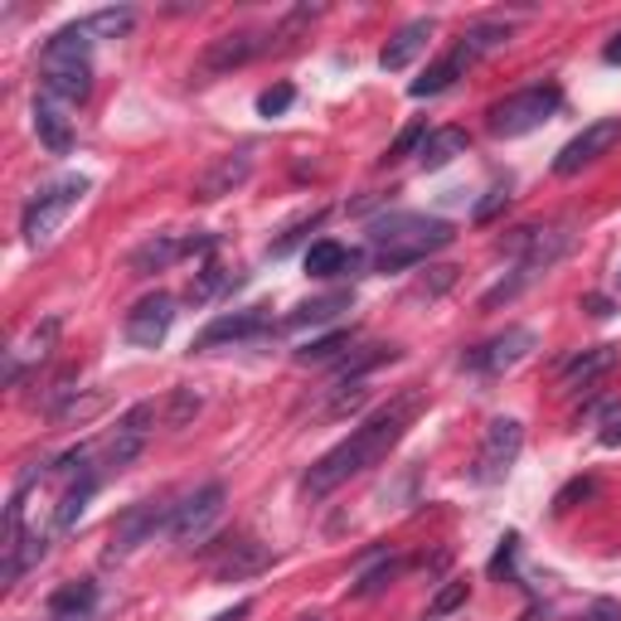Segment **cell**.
<instances>
[{
  "label": "cell",
  "mask_w": 621,
  "mask_h": 621,
  "mask_svg": "<svg viewBox=\"0 0 621 621\" xmlns=\"http://www.w3.org/2000/svg\"><path fill=\"white\" fill-rule=\"evenodd\" d=\"M428 408V393L422 389H403L393 403H384L374 418L364 422V428H354L345 442H335L330 452L315 461V467L301 475V491H307L311 500H321L330 491H340L345 481H354V475L374 471L379 461H384L393 447H399L408 438V428H413V418Z\"/></svg>",
  "instance_id": "obj_1"
},
{
  "label": "cell",
  "mask_w": 621,
  "mask_h": 621,
  "mask_svg": "<svg viewBox=\"0 0 621 621\" xmlns=\"http://www.w3.org/2000/svg\"><path fill=\"white\" fill-rule=\"evenodd\" d=\"M457 238V229L447 219L428 214H384L369 223V248H374V272H403L428 262L438 248H447Z\"/></svg>",
  "instance_id": "obj_2"
},
{
  "label": "cell",
  "mask_w": 621,
  "mask_h": 621,
  "mask_svg": "<svg viewBox=\"0 0 621 621\" xmlns=\"http://www.w3.org/2000/svg\"><path fill=\"white\" fill-rule=\"evenodd\" d=\"M39 88L63 108H78L92 92V34L83 24H63L49 34L44 54H39Z\"/></svg>",
  "instance_id": "obj_3"
},
{
  "label": "cell",
  "mask_w": 621,
  "mask_h": 621,
  "mask_svg": "<svg viewBox=\"0 0 621 621\" xmlns=\"http://www.w3.org/2000/svg\"><path fill=\"white\" fill-rule=\"evenodd\" d=\"M88 190H92L88 176H59V180H49L44 190H34L30 204H24V214H20L24 248H49L54 243V233L69 223V214L83 204Z\"/></svg>",
  "instance_id": "obj_4"
},
{
  "label": "cell",
  "mask_w": 621,
  "mask_h": 621,
  "mask_svg": "<svg viewBox=\"0 0 621 621\" xmlns=\"http://www.w3.org/2000/svg\"><path fill=\"white\" fill-rule=\"evenodd\" d=\"M559 108H563V92L553 83H534V88H520V92H510V98L491 102L485 127H491L495 137H524V131L544 127Z\"/></svg>",
  "instance_id": "obj_5"
},
{
  "label": "cell",
  "mask_w": 621,
  "mask_h": 621,
  "mask_svg": "<svg viewBox=\"0 0 621 621\" xmlns=\"http://www.w3.org/2000/svg\"><path fill=\"white\" fill-rule=\"evenodd\" d=\"M170 520H176V505H170V500H141V505L122 510L112 520V534H108V549H102V563H122L141 544H151L156 534H170Z\"/></svg>",
  "instance_id": "obj_6"
},
{
  "label": "cell",
  "mask_w": 621,
  "mask_h": 621,
  "mask_svg": "<svg viewBox=\"0 0 621 621\" xmlns=\"http://www.w3.org/2000/svg\"><path fill=\"white\" fill-rule=\"evenodd\" d=\"M520 447H524V422L520 418H491L485 432H481V452H475V461H471V475L481 485L505 481V471L514 467Z\"/></svg>",
  "instance_id": "obj_7"
},
{
  "label": "cell",
  "mask_w": 621,
  "mask_h": 621,
  "mask_svg": "<svg viewBox=\"0 0 621 621\" xmlns=\"http://www.w3.org/2000/svg\"><path fill=\"white\" fill-rule=\"evenodd\" d=\"M151 428H156V403H131L127 413L117 418L108 447H102V475H108V471H127L131 461L147 452Z\"/></svg>",
  "instance_id": "obj_8"
},
{
  "label": "cell",
  "mask_w": 621,
  "mask_h": 621,
  "mask_svg": "<svg viewBox=\"0 0 621 621\" xmlns=\"http://www.w3.org/2000/svg\"><path fill=\"white\" fill-rule=\"evenodd\" d=\"M534 345H539V335L530 325H510V330L485 340V345L461 354V369H471V374H505V369H514L520 360H530Z\"/></svg>",
  "instance_id": "obj_9"
},
{
  "label": "cell",
  "mask_w": 621,
  "mask_h": 621,
  "mask_svg": "<svg viewBox=\"0 0 621 621\" xmlns=\"http://www.w3.org/2000/svg\"><path fill=\"white\" fill-rule=\"evenodd\" d=\"M219 238L214 233H200V238H176V233H156L147 238L141 248H131V258H127V268L131 277H156V272H166V268H176L180 258H194V253H209Z\"/></svg>",
  "instance_id": "obj_10"
},
{
  "label": "cell",
  "mask_w": 621,
  "mask_h": 621,
  "mask_svg": "<svg viewBox=\"0 0 621 621\" xmlns=\"http://www.w3.org/2000/svg\"><path fill=\"white\" fill-rule=\"evenodd\" d=\"M223 500H229L223 481H209L194 495H184L176 505V520H170V539H176V544H200V539L214 530V520L223 514Z\"/></svg>",
  "instance_id": "obj_11"
},
{
  "label": "cell",
  "mask_w": 621,
  "mask_h": 621,
  "mask_svg": "<svg viewBox=\"0 0 621 621\" xmlns=\"http://www.w3.org/2000/svg\"><path fill=\"white\" fill-rule=\"evenodd\" d=\"M617 141H621V117H602V122H588L559 156H553V176H578L583 166L602 161V156L612 151Z\"/></svg>",
  "instance_id": "obj_12"
},
{
  "label": "cell",
  "mask_w": 621,
  "mask_h": 621,
  "mask_svg": "<svg viewBox=\"0 0 621 621\" xmlns=\"http://www.w3.org/2000/svg\"><path fill=\"white\" fill-rule=\"evenodd\" d=\"M170 325H176V297H170V292H151V297H141L137 307L127 311L122 335L131 340V345H141V350H156V345H166Z\"/></svg>",
  "instance_id": "obj_13"
},
{
  "label": "cell",
  "mask_w": 621,
  "mask_h": 621,
  "mask_svg": "<svg viewBox=\"0 0 621 621\" xmlns=\"http://www.w3.org/2000/svg\"><path fill=\"white\" fill-rule=\"evenodd\" d=\"M272 330V315L262 311V307H248V311H229V315H214L200 335H194V354H204V350H219V345H243V340H258V335H268Z\"/></svg>",
  "instance_id": "obj_14"
},
{
  "label": "cell",
  "mask_w": 621,
  "mask_h": 621,
  "mask_svg": "<svg viewBox=\"0 0 621 621\" xmlns=\"http://www.w3.org/2000/svg\"><path fill=\"white\" fill-rule=\"evenodd\" d=\"M268 49H272V39H258V34H248V30L219 34V39H209V44H204L200 73H204V78L233 73V69H243V63H253L258 54H268Z\"/></svg>",
  "instance_id": "obj_15"
},
{
  "label": "cell",
  "mask_w": 621,
  "mask_h": 621,
  "mask_svg": "<svg viewBox=\"0 0 621 621\" xmlns=\"http://www.w3.org/2000/svg\"><path fill=\"white\" fill-rule=\"evenodd\" d=\"M253 151H258V147H238V151H229V156H219V161L209 166L200 180H194V200H200V204H214V200H223V194L243 190L248 176H253Z\"/></svg>",
  "instance_id": "obj_16"
},
{
  "label": "cell",
  "mask_w": 621,
  "mask_h": 621,
  "mask_svg": "<svg viewBox=\"0 0 621 621\" xmlns=\"http://www.w3.org/2000/svg\"><path fill=\"white\" fill-rule=\"evenodd\" d=\"M272 568V549L262 539L243 534V539H229V549L214 559V578L219 583H243V578H258Z\"/></svg>",
  "instance_id": "obj_17"
},
{
  "label": "cell",
  "mask_w": 621,
  "mask_h": 621,
  "mask_svg": "<svg viewBox=\"0 0 621 621\" xmlns=\"http://www.w3.org/2000/svg\"><path fill=\"white\" fill-rule=\"evenodd\" d=\"M617 360H621L617 345H592V350H583L578 360L563 364V389H568V393H588L602 374H612Z\"/></svg>",
  "instance_id": "obj_18"
},
{
  "label": "cell",
  "mask_w": 621,
  "mask_h": 621,
  "mask_svg": "<svg viewBox=\"0 0 621 621\" xmlns=\"http://www.w3.org/2000/svg\"><path fill=\"white\" fill-rule=\"evenodd\" d=\"M428 39H432V20H408L399 34L389 39L384 49H379V69L384 73H399V69H408L422 49H428Z\"/></svg>",
  "instance_id": "obj_19"
},
{
  "label": "cell",
  "mask_w": 621,
  "mask_h": 621,
  "mask_svg": "<svg viewBox=\"0 0 621 621\" xmlns=\"http://www.w3.org/2000/svg\"><path fill=\"white\" fill-rule=\"evenodd\" d=\"M98 485H102V471H83V475H73L69 481V491L59 495V510H54V524H49V534H69L78 520H83V510H88V500L98 495Z\"/></svg>",
  "instance_id": "obj_20"
},
{
  "label": "cell",
  "mask_w": 621,
  "mask_h": 621,
  "mask_svg": "<svg viewBox=\"0 0 621 621\" xmlns=\"http://www.w3.org/2000/svg\"><path fill=\"white\" fill-rule=\"evenodd\" d=\"M471 63H475V54H471L467 44H457L452 54H442V59L432 63V69L422 73V78H418V83L408 88V92H413V98H438V92H447V88L457 83V78H467V69H471Z\"/></svg>",
  "instance_id": "obj_21"
},
{
  "label": "cell",
  "mask_w": 621,
  "mask_h": 621,
  "mask_svg": "<svg viewBox=\"0 0 621 621\" xmlns=\"http://www.w3.org/2000/svg\"><path fill=\"white\" fill-rule=\"evenodd\" d=\"M34 131L54 156H69L73 151V122L63 117V102L54 98H34Z\"/></svg>",
  "instance_id": "obj_22"
},
{
  "label": "cell",
  "mask_w": 621,
  "mask_h": 621,
  "mask_svg": "<svg viewBox=\"0 0 621 621\" xmlns=\"http://www.w3.org/2000/svg\"><path fill=\"white\" fill-rule=\"evenodd\" d=\"M399 354H403L399 345H364V350H350L345 360H335V379H330V389H340V384H364L369 369L393 364Z\"/></svg>",
  "instance_id": "obj_23"
},
{
  "label": "cell",
  "mask_w": 621,
  "mask_h": 621,
  "mask_svg": "<svg viewBox=\"0 0 621 621\" xmlns=\"http://www.w3.org/2000/svg\"><path fill=\"white\" fill-rule=\"evenodd\" d=\"M360 253H350L345 243H335V238H321V243L307 248V277H321V282H330V277L340 272H354L360 268Z\"/></svg>",
  "instance_id": "obj_24"
},
{
  "label": "cell",
  "mask_w": 621,
  "mask_h": 621,
  "mask_svg": "<svg viewBox=\"0 0 621 621\" xmlns=\"http://www.w3.org/2000/svg\"><path fill=\"white\" fill-rule=\"evenodd\" d=\"M467 147H471V137L461 127H438V131H428V141H422L418 166L422 170H442V166H452L457 156H467Z\"/></svg>",
  "instance_id": "obj_25"
},
{
  "label": "cell",
  "mask_w": 621,
  "mask_h": 621,
  "mask_svg": "<svg viewBox=\"0 0 621 621\" xmlns=\"http://www.w3.org/2000/svg\"><path fill=\"white\" fill-rule=\"evenodd\" d=\"M350 292H330V297H315V301H301V307L287 315V330H301V325H325V321H335L340 311H350Z\"/></svg>",
  "instance_id": "obj_26"
},
{
  "label": "cell",
  "mask_w": 621,
  "mask_h": 621,
  "mask_svg": "<svg viewBox=\"0 0 621 621\" xmlns=\"http://www.w3.org/2000/svg\"><path fill=\"white\" fill-rule=\"evenodd\" d=\"M92 607H98V583H63L49 592V617H92Z\"/></svg>",
  "instance_id": "obj_27"
},
{
  "label": "cell",
  "mask_w": 621,
  "mask_h": 621,
  "mask_svg": "<svg viewBox=\"0 0 621 621\" xmlns=\"http://www.w3.org/2000/svg\"><path fill=\"white\" fill-rule=\"evenodd\" d=\"M92 39H127L137 30V10L131 6H108V10H92L88 20H78Z\"/></svg>",
  "instance_id": "obj_28"
},
{
  "label": "cell",
  "mask_w": 621,
  "mask_h": 621,
  "mask_svg": "<svg viewBox=\"0 0 621 621\" xmlns=\"http://www.w3.org/2000/svg\"><path fill=\"white\" fill-rule=\"evenodd\" d=\"M350 345H354V330L350 325H335L330 335L307 340V345L297 350V364H335L340 350H350Z\"/></svg>",
  "instance_id": "obj_29"
},
{
  "label": "cell",
  "mask_w": 621,
  "mask_h": 621,
  "mask_svg": "<svg viewBox=\"0 0 621 621\" xmlns=\"http://www.w3.org/2000/svg\"><path fill=\"white\" fill-rule=\"evenodd\" d=\"M461 44H467L475 59L491 54V49H505V44H510V24H505V20H475L471 30L461 34Z\"/></svg>",
  "instance_id": "obj_30"
},
{
  "label": "cell",
  "mask_w": 621,
  "mask_h": 621,
  "mask_svg": "<svg viewBox=\"0 0 621 621\" xmlns=\"http://www.w3.org/2000/svg\"><path fill=\"white\" fill-rule=\"evenodd\" d=\"M399 573H403V559H379L374 568H364V573L350 583V598H379Z\"/></svg>",
  "instance_id": "obj_31"
},
{
  "label": "cell",
  "mask_w": 621,
  "mask_h": 621,
  "mask_svg": "<svg viewBox=\"0 0 621 621\" xmlns=\"http://www.w3.org/2000/svg\"><path fill=\"white\" fill-rule=\"evenodd\" d=\"M325 219H330V209H315V214H307V219H297L292 229H287V233H282V238H277V243L268 248V258H287V253H292V248L301 243V238H307L311 229H321Z\"/></svg>",
  "instance_id": "obj_32"
},
{
  "label": "cell",
  "mask_w": 621,
  "mask_h": 621,
  "mask_svg": "<svg viewBox=\"0 0 621 621\" xmlns=\"http://www.w3.org/2000/svg\"><path fill=\"white\" fill-rule=\"evenodd\" d=\"M325 393H330V403L321 408L325 418H350L354 408H360V403L369 399V389H364V384H340V389H325Z\"/></svg>",
  "instance_id": "obj_33"
},
{
  "label": "cell",
  "mask_w": 621,
  "mask_h": 621,
  "mask_svg": "<svg viewBox=\"0 0 621 621\" xmlns=\"http://www.w3.org/2000/svg\"><path fill=\"white\" fill-rule=\"evenodd\" d=\"M452 282H457V268H428V277H422L413 292H408V301H438Z\"/></svg>",
  "instance_id": "obj_34"
},
{
  "label": "cell",
  "mask_w": 621,
  "mask_h": 621,
  "mask_svg": "<svg viewBox=\"0 0 621 621\" xmlns=\"http://www.w3.org/2000/svg\"><path fill=\"white\" fill-rule=\"evenodd\" d=\"M422 141H428V127H422V122H413V127H403L399 137H393V147L384 151V166H393V161H403V156H418V151H422Z\"/></svg>",
  "instance_id": "obj_35"
},
{
  "label": "cell",
  "mask_w": 621,
  "mask_h": 621,
  "mask_svg": "<svg viewBox=\"0 0 621 621\" xmlns=\"http://www.w3.org/2000/svg\"><path fill=\"white\" fill-rule=\"evenodd\" d=\"M223 287H229V277H223V268H214V262H209L204 272H194V282H190V301L194 307H204L209 297H219Z\"/></svg>",
  "instance_id": "obj_36"
},
{
  "label": "cell",
  "mask_w": 621,
  "mask_h": 621,
  "mask_svg": "<svg viewBox=\"0 0 621 621\" xmlns=\"http://www.w3.org/2000/svg\"><path fill=\"white\" fill-rule=\"evenodd\" d=\"M292 102H297V88L292 83H277V88H262L258 92V112L262 117H282Z\"/></svg>",
  "instance_id": "obj_37"
},
{
  "label": "cell",
  "mask_w": 621,
  "mask_h": 621,
  "mask_svg": "<svg viewBox=\"0 0 621 621\" xmlns=\"http://www.w3.org/2000/svg\"><path fill=\"white\" fill-rule=\"evenodd\" d=\"M194 413H200V393H194V389H176V393H170V428H190V418Z\"/></svg>",
  "instance_id": "obj_38"
},
{
  "label": "cell",
  "mask_w": 621,
  "mask_h": 621,
  "mask_svg": "<svg viewBox=\"0 0 621 621\" xmlns=\"http://www.w3.org/2000/svg\"><path fill=\"white\" fill-rule=\"evenodd\" d=\"M467 598H471V588H467V583H447V588L438 592V598L428 602V621H442L447 612H457V607L467 602Z\"/></svg>",
  "instance_id": "obj_39"
},
{
  "label": "cell",
  "mask_w": 621,
  "mask_h": 621,
  "mask_svg": "<svg viewBox=\"0 0 621 621\" xmlns=\"http://www.w3.org/2000/svg\"><path fill=\"white\" fill-rule=\"evenodd\" d=\"M588 495H598V481H592V475H578V481H568L559 495H553V510H573L578 500H588Z\"/></svg>",
  "instance_id": "obj_40"
},
{
  "label": "cell",
  "mask_w": 621,
  "mask_h": 621,
  "mask_svg": "<svg viewBox=\"0 0 621 621\" xmlns=\"http://www.w3.org/2000/svg\"><path fill=\"white\" fill-rule=\"evenodd\" d=\"M514 553H520V534H505L500 539V549H495V559H491V578H510Z\"/></svg>",
  "instance_id": "obj_41"
},
{
  "label": "cell",
  "mask_w": 621,
  "mask_h": 621,
  "mask_svg": "<svg viewBox=\"0 0 621 621\" xmlns=\"http://www.w3.org/2000/svg\"><path fill=\"white\" fill-rule=\"evenodd\" d=\"M505 204H510V184H495V190L485 194L481 204H475V223H491V219H495Z\"/></svg>",
  "instance_id": "obj_42"
},
{
  "label": "cell",
  "mask_w": 621,
  "mask_h": 621,
  "mask_svg": "<svg viewBox=\"0 0 621 621\" xmlns=\"http://www.w3.org/2000/svg\"><path fill=\"white\" fill-rule=\"evenodd\" d=\"M583 621H621V602H612V598H598L588 607V617Z\"/></svg>",
  "instance_id": "obj_43"
},
{
  "label": "cell",
  "mask_w": 621,
  "mask_h": 621,
  "mask_svg": "<svg viewBox=\"0 0 621 621\" xmlns=\"http://www.w3.org/2000/svg\"><path fill=\"white\" fill-rule=\"evenodd\" d=\"M583 311H592L598 321H607V315H612L617 307H612V297H583Z\"/></svg>",
  "instance_id": "obj_44"
},
{
  "label": "cell",
  "mask_w": 621,
  "mask_h": 621,
  "mask_svg": "<svg viewBox=\"0 0 621 621\" xmlns=\"http://www.w3.org/2000/svg\"><path fill=\"white\" fill-rule=\"evenodd\" d=\"M253 617V602H238V607H229V612H219L214 621H248Z\"/></svg>",
  "instance_id": "obj_45"
},
{
  "label": "cell",
  "mask_w": 621,
  "mask_h": 621,
  "mask_svg": "<svg viewBox=\"0 0 621 621\" xmlns=\"http://www.w3.org/2000/svg\"><path fill=\"white\" fill-rule=\"evenodd\" d=\"M602 447H621V418H617V422H607V428H602Z\"/></svg>",
  "instance_id": "obj_46"
},
{
  "label": "cell",
  "mask_w": 621,
  "mask_h": 621,
  "mask_svg": "<svg viewBox=\"0 0 621 621\" xmlns=\"http://www.w3.org/2000/svg\"><path fill=\"white\" fill-rule=\"evenodd\" d=\"M602 59H607V63H621V34H612V44L602 49Z\"/></svg>",
  "instance_id": "obj_47"
},
{
  "label": "cell",
  "mask_w": 621,
  "mask_h": 621,
  "mask_svg": "<svg viewBox=\"0 0 621 621\" xmlns=\"http://www.w3.org/2000/svg\"><path fill=\"white\" fill-rule=\"evenodd\" d=\"M301 621H325V617H321V612H311V617H301Z\"/></svg>",
  "instance_id": "obj_48"
},
{
  "label": "cell",
  "mask_w": 621,
  "mask_h": 621,
  "mask_svg": "<svg viewBox=\"0 0 621 621\" xmlns=\"http://www.w3.org/2000/svg\"><path fill=\"white\" fill-rule=\"evenodd\" d=\"M617 287H621V272H617Z\"/></svg>",
  "instance_id": "obj_49"
}]
</instances>
